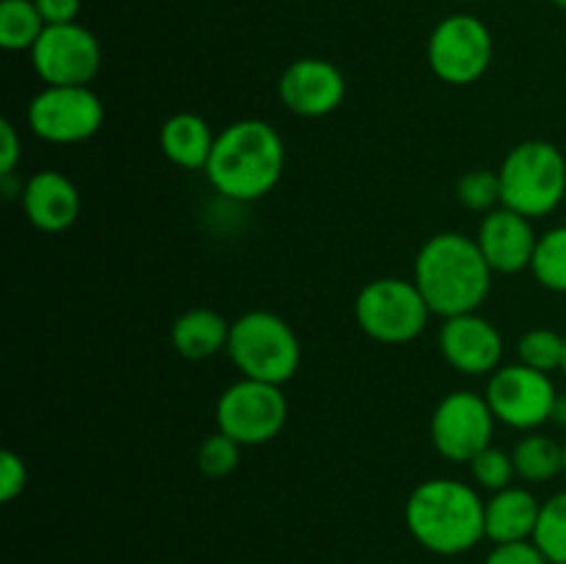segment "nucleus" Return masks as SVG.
<instances>
[{"label":"nucleus","mask_w":566,"mask_h":564,"mask_svg":"<svg viewBox=\"0 0 566 564\" xmlns=\"http://www.w3.org/2000/svg\"><path fill=\"white\" fill-rule=\"evenodd\" d=\"M440 352L459 374L486 376L501 368L503 337L484 315H453V318H446L440 330Z\"/></svg>","instance_id":"14"},{"label":"nucleus","mask_w":566,"mask_h":564,"mask_svg":"<svg viewBox=\"0 0 566 564\" xmlns=\"http://www.w3.org/2000/svg\"><path fill=\"white\" fill-rule=\"evenodd\" d=\"M495 42L486 28L473 14H451L434 25L429 36V66L448 86H470L479 81L492 64Z\"/></svg>","instance_id":"8"},{"label":"nucleus","mask_w":566,"mask_h":564,"mask_svg":"<svg viewBox=\"0 0 566 564\" xmlns=\"http://www.w3.org/2000/svg\"><path fill=\"white\" fill-rule=\"evenodd\" d=\"M462 3H473V0H462Z\"/></svg>","instance_id":"36"},{"label":"nucleus","mask_w":566,"mask_h":564,"mask_svg":"<svg viewBox=\"0 0 566 564\" xmlns=\"http://www.w3.org/2000/svg\"><path fill=\"white\" fill-rule=\"evenodd\" d=\"M31 64L44 86H88L103 64V50L81 22L48 25L33 44Z\"/></svg>","instance_id":"11"},{"label":"nucleus","mask_w":566,"mask_h":564,"mask_svg":"<svg viewBox=\"0 0 566 564\" xmlns=\"http://www.w3.org/2000/svg\"><path fill=\"white\" fill-rule=\"evenodd\" d=\"M484 564H551L534 540L501 542L490 551Z\"/></svg>","instance_id":"28"},{"label":"nucleus","mask_w":566,"mask_h":564,"mask_svg":"<svg viewBox=\"0 0 566 564\" xmlns=\"http://www.w3.org/2000/svg\"><path fill=\"white\" fill-rule=\"evenodd\" d=\"M484 509L486 501L475 487L459 479H429L407 498L403 518L420 547L437 556H459L486 536Z\"/></svg>","instance_id":"3"},{"label":"nucleus","mask_w":566,"mask_h":564,"mask_svg":"<svg viewBox=\"0 0 566 564\" xmlns=\"http://www.w3.org/2000/svg\"><path fill=\"white\" fill-rule=\"evenodd\" d=\"M553 6H556V9H562V11H566V0H551Z\"/></svg>","instance_id":"33"},{"label":"nucleus","mask_w":566,"mask_h":564,"mask_svg":"<svg viewBox=\"0 0 566 564\" xmlns=\"http://www.w3.org/2000/svg\"><path fill=\"white\" fill-rule=\"evenodd\" d=\"M501 205L528 219H545L566 197V158L562 149L542 138L509 149L501 169Z\"/></svg>","instance_id":"4"},{"label":"nucleus","mask_w":566,"mask_h":564,"mask_svg":"<svg viewBox=\"0 0 566 564\" xmlns=\"http://www.w3.org/2000/svg\"><path fill=\"white\" fill-rule=\"evenodd\" d=\"M531 271L542 288L553 293H566V224L553 227L545 236H539Z\"/></svg>","instance_id":"22"},{"label":"nucleus","mask_w":566,"mask_h":564,"mask_svg":"<svg viewBox=\"0 0 566 564\" xmlns=\"http://www.w3.org/2000/svg\"><path fill=\"white\" fill-rule=\"evenodd\" d=\"M22 158V144L17 127L9 119L0 122V177H11Z\"/></svg>","instance_id":"30"},{"label":"nucleus","mask_w":566,"mask_h":564,"mask_svg":"<svg viewBox=\"0 0 566 564\" xmlns=\"http://www.w3.org/2000/svg\"><path fill=\"white\" fill-rule=\"evenodd\" d=\"M551 420L556 426H564V429H566V393H558V396H556V404H553Z\"/></svg>","instance_id":"32"},{"label":"nucleus","mask_w":566,"mask_h":564,"mask_svg":"<svg viewBox=\"0 0 566 564\" xmlns=\"http://www.w3.org/2000/svg\"><path fill=\"white\" fill-rule=\"evenodd\" d=\"M216 136L208 122L191 111L169 116L160 127V149L175 166L188 171H197L208 166L210 153H213Z\"/></svg>","instance_id":"18"},{"label":"nucleus","mask_w":566,"mask_h":564,"mask_svg":"<svg viewBox=\"0 0 566 564\" xmlns=\"http://www.w3.org/2000/svg\"><path fill=\"white\" fill-rule=\"evenodd\" d=\"M241 442L232 440L224 431H216V435L205 437L202 446L197 451V464L208 479H224L241 462Z\"/></svg>","instance_id":"26"},{"label":"nucleus","mask_w":566,"mask_h":564,"mask_svg":"<svg viewBox=\"0 0 566 564\" xmlns=\"http://www.w3.org/2000/svg\"><path fill=\"white\" fill-rule=\"evenodd\" d=\"M539 512L542 503L525 487L512 484L501 492H492L484 509L486 540H492L495 545H501V542L534 540Z\"/></svg>","instance_id":"17"},{"label":"nucleus","mask_w":566,"mask_h":564,"mask_svg":"<svg viewBox=\"0 0 566 564\" xmlns=\"http://www.w3.org/2000/svg\"><path fill=\"white\" fill-rule=\"evenodd\" d=\"M562 370H564V376H566V348H564V365H562Z\"/></svg>","instance_id":"35"},{"label":"nucleus","mask_w":566,"mask_h":564,"mask_svg":"<svg viewBox=\"0 0 566 564\" xmlns=\"http://www.w3.org/2000/svg\"><path fill=\"white\" fill-rule=\"evenodd\" d=\"M285 171V144L274 125L263 119H238L216 136L205 175L221 197L254 202L274 191Z\"/></svg>","instance_id":"2"},{"label":"nucleus","mask_w":566,"mask_h":564,"mask_svg":"<svg viewBox=\"0 0 566 564\" xmlns=\"http://www.w3.org/2000/svg\"><path fill=\"white\" fill-rule=\"evenodd\" d=\"M22 208L36 230L64 232L81 216V194L70 177L44 169L28 177L22 186Z\"/></svg>","instance_id":"16"},{"label":"nucleus","mask_w":566,"mask_h":564,"mask_svg":"<svg viewBox=\"0 0 566 564\" xmlns=\"http://www.w3.org/2000/svg\"><path fill=\"white\" fill-rule=\"evenodd\" d=\"M216 424L219 431L241 446H263L274 440L287 424V398L282 385L241 376L221 393L216 404Z\"/></svg>","instance_id":"7"},{"label":"nucleus","mask_w":566,"mask_h":564,"mask_svg":"<svg viewBox=\"0 0 566 564\" xmlns=\"http://www.w3.org/2000/svg\"><path fill=\"white\" fill-rule=\"evenodd\" d=\"M470 473H473V481L481 487V490H490V492H501L506 487H512L514 476V459L512 453H506L503 448H484L479 457L470 459Z\"/></svg>","instance_id":"27"},{"label":"nucleus","mask_w":566,"mask_h":564,"mask_svg":"<svg viewBox=\"0 0 566 564\" xmlns=\"http://www.w3.org/2000/svg\"><path fill=\"white\" fill-rule=\"evenodd\" d=\"M227 352L241 376L271 385H285L302 365V343L296 332L269 310H249L232 321Z\"/></svg>","instance_id":"5"},{"label":"nucleus","mask_w":566,"mask_h":564,"mask_svg":"<svg viewBox=\"0 0 566 564\" xmlns=\"http://www.w3.org/2000/svg\"><path fill=\"white\" fill-rule=\"evenodd\" d=\"M431 315L434 313L415 280H398V276L368 282L354 302V318L359 330L370 341L387 343V346L415 341L426 330Z\"/></svg>","instance_id":"6"},{"label":"nucleus","mask_w":566,"mask_h":564,"mask_svg":"<svg viewBox=\"0 0 566 564\" xmlns=\"http://www.w3.org/2000/svg\"><path fill=\"white\" fill-rule=\"evenodd\" d=\"M564 348L566 335H558V332L547 330V326H536V330H528L520 337L517 357L528 368L542 370V374H553V370H562Z\"/></svg>","instance_id":"24"},{"label":"nucleus","mask_w":566,"mask_h":564,"mask_svg":"<svg viewBox=\"0 0 566 564\" xmlns=\"http://www.w3.org/2000/svg\"><path fill=\"white\" fill-rule=\"evenodd\" d=\"M103 122V100L88 86H44L28 103V127L48 144L88 142Z\"/></svg>","instance_id":"9"},{"label":"nucleus","mask_w":566,"mask_h":564,"mask_svg":"<svg viewBox=\"0 0 566 564\" xmlns=\"http://www.w3.org/2000/svg\"><path fill=\"white\" fill-rule=\"evenodd\" d=\"M48 25H66V22H77L81 14V0H33Z\"/></svg>","instance_id":"31"},{"label":"nucleus","mask_w":566,"mask_h":564,"mask_svg":"<svg viewBox=\"0 0 566 564\" xmlns=\"http://www.w3.org/2000/svg\"><path fill=\"white\" fill-rule=\"evenodd\" d=\"M556 396L558 390L551 374H542L523 363L501 365L495 374H490V385H486V401L497 424L520 431H534L545 426L553 415Z\"/></svg>","instance_id":"10"},{"label":"nucleus","mask_w":566,"mask_h":564,"mask_svg":"<svg viewBox=\"0 0 566 564\" xmlns=\"http://www.w3.org/2000/svg\"><path fill=\"white\" fill-rule=\"evenodd\" d=\"M495 415L486 396L453 390L437 404L431 415V442L448 462H468L492 446Z\"/></svg>","instance_id":"12"},{"label":"nucleus","mask_w":566,"mask_h":564,"mask_svg":"<svg viewBox=\"0 0 566 564\" xmlns=\"http://www.w3.org/2000/svg\"><path fill=\"white\" fill-rule=\"evenodd\" d=\"M28 484V468L20 453L3 451L0 453V501L11 503L22 495Z\"/></svg>","instance_id":"29"},{"label":"nucleus","mask_w":566,"mask_h":564,"mask_svg":"<svg viewBox=\"0 0 566 564\" xmlns=\"http://www.w3.org/2000/svg\"><path fill=\"white\" fill-rule=\"evenodd\" d=\"M512 459L520 479L528 484H547L558 473H564V442L531 431L514 446Z\"/></svg>","instance_id":"20"},{"label":"nucleus","mask_w":566,"mask_h":564,"mask_svg":"<svg viewBox=\"0 0 566 564\" xmlns=\"http://www.w3.org/2000/svg\"><path fill=\"white\" fill-rule=\"evenodd\" d=\"M48 22L33 0H0V44L9 53L33 50Z\"/></svg>","instance_id":"21"},{"label":"nucleus","mask_w":566,"mask_h":564,"mask_svg":"<svg viewBox=\"0 0 566 564\" xmlns=\"http://www.w3.org/2000/svg\"><path fill=\"white\" fill-rule=\"evenodd\" d=\"M415 285L434 315L479 313L492 288V269L475 238L462 232H437L415 258Z\"/></svg>","instance_id":"1"},{"label":"nucleus","mask_w":566,"mask_h":564,"mask_svg":"<svg viewBox=\"0 0 566 564\" xmlns=\"http://www.w3.org/2000/svg\"><path fill=\"white\" fill-rule=\"evenodd\" d=\"M230 321L210 307L186 310L171 324V346L186 359H208L227 348L230 341Z\"/></svg>","instance_id":"19"},{"label":"nucleus","mask_w":566,"mask_h":564,"mask_svg":"<svg viewBox=\"0 0 566 564\" xmlns=\"http://www.w3.org/2000/svg\"><path fill=\"white\" fill-rule=\"evenodd\" d=\"M564 473H566V440H564Z\"/></svg>","instance_id":"34"},{"label":"nucleus","mask_w":566,"mask_h":564,"mask_svg":"<svg viewBox=\"0 0 566 564\" xmlns=\"http://www.w3.org/2000/svg\"><path fill=\"white\" fill-rule=\"evenodd\" d=\"M534 542L551 564H566V490L542 503Z\"/></svg>","instance_id":"23"},{"label":"nucleus","mask_w":566,"mask_h":564,"mask_svg":"<svg viewBox=\"0 0 566 564\" xmlns=\"http://www.w3.org/2000/svg\"><path fill=\"white\" fill-rule=\"evenodd\" d=\"M459 202L475 213H490L501 208V175L490 169H473L457 182Z\"/></svg>","instance_id":"25"},{"label":"nucleus","mask_w":566,"mask_h":564,"mask_svg":"<svg viewBox=\"0 0 566 564\" xmlns=\"http://www.w3.org/2000/svg\"><path fill=\"white\" fill-rule=\"evenodd\" d=\"M536 241L539 236L534 230V219L512 208H503V205L484 213L479 236H475L481 254L497 274H520V271L531 269Z\"/></svg>","instance_id":"15"},{"label":"nucleus","mask_w":566,"mask_h":564,"mask_svg":"<svg viewBox=\"0 0 566 564\" xmlns=\"http://www.w3.org/2000/svg\"><path fill=\"white\" fill-rule=\"evenodd\" d=\"M276 92L287 111L318 119L340 108L346 97V77L326 59H298L282 72Z\"/></svg>","instance_id":"13"}]
</instances>
